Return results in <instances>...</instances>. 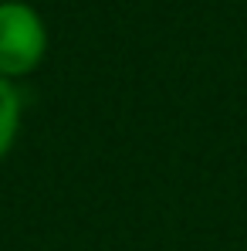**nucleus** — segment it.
I'll return each instance as SVG.
<instances>
[{"instance_id": "f257e3e1", "label": "nucleus", "mask_w": 247, "mask_h": 251, "mask_svg": "<svg viewBox=\"0 0 247 251\" xmlns=\"http://www.w3.org/2000/svg\"><path fill=\"white\" fill-rule=\"evenodd\" d=\"M47 58V24L24 0H0V78H27Z\"/></svg>"}, {"instance_id": "f03ea898", "label": "nucleus", "mask_w": 247, "mask_h": 251, "mask_svg": "<svg viewBox=\"0 0 247 251\" xmlns=\"http://www.w3.org/2000/svg\"><path fill=\"white\" fill-rule=\"evenodd\" d=\"M21 119H24V105H21L17 85L10 78H0V160L14 150L21 136Z\"/></svg>"}]
</instances>
